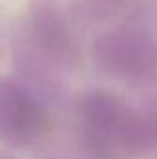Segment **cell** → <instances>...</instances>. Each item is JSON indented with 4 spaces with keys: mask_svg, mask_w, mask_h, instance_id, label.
Instances as JSON below:
<instances>
[{
    "mask_svg": "<svg viewBox=\"0 0 157 159\" xmlns=\"http://www.w3.org/2000/svg\"><path fill=\"white\" fill-rule=\"evenodd\" d=\"M91 54L94 65L113 78L139 80L157 70V43L141 30H111L94 41Z\"/></svg>",
    "mask_w": 157,
    "mask_h": 159,
    "instance_id": "cell-1",
    "label": "cell"
},
{
    "mask_svg": "<svg viewBox=\"0 0 157 159\" xmlns=\"http://www.w3.org/2000/svg\"><path fill=\"white\" fill-rule=\"evenodd\" d=\"M44 124L46 115L39 102L19 83L0 80V135L24 144L39 137Z\"/></svg>",
    "mask_w": 157,
    "mask_h": 159,
    "instance_id": "cell-2",
    "label": "cell"
},
{
    "mask_svg": "<svg viewBox=\"0 0 157 159\" xmlns=\"http://www.w3.org/2000/svg\"><path fill=\"white\" fill-rule=\"evenodd\" d=\"M32 32L34 39L44 54L59 63L72 65L78 59V46L72 34L59 15V11L50 4L41 0L32 13Z\"/></svg>",
    "mask_w": 157,
    "mask_h": 159,
    "instance_id": "cell-3",
    "label": "cell"
},
{
    "mask_svg": "<svg viewBox=\"0 0 157 159\" xmlns=\"http://www.w3.org/2000/svg\"><path fill=\"white\" fill-rule=\"evenodd\" d=\"M124 0H83V9H87V15H92L96 19L109 15L115 11Z\"/></svg>",
    "mask_w": 157,
    "mask_h": 159,
    "instance_id": "cell-4",
    "label": "cell"
}]
</instances>
